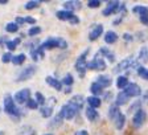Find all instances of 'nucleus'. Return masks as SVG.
Segmentation results:
<instances>
[{
    "label": "nucleus",
    "mask_w": 148,
    "mask_h": 135,
    "mask_svg": "<svg viewBox=\"0 0 148 135\" xmlns=\"http://www.w3.org/2000/svg\"><path fill=\"white\" fill-rule=\"evenodd\" d=\"M3 109L5 111V114L8 115L9 118L15 122H18L20 118L24 115V110L20 109L17 106V103L15 102L13 97L11 94H5L4 95V99H3Z\"/></svg>",
    "instance_id": "1"
},
{
    "label": "nucleus",
    "mask_w": 148,
    "mask_h": 135,
    "mask_svg": "<svg viewBox=\"0 0 148 135\" xmlns=\"http://www.w3.org/2000/svg\"><path fill=\"white\" fill-rule=\"evenodd\" d=\"M89 53H90V48H86V49L78 56L77 60H75V62H74V69H75V72L78 73V76H79L81 78H83V77L86 76V72H87V56H89Z\"/></svg>",
    "instance_id": "2"
},
{
    "label": "nucleus",
    "mask_w": 148,
    "mask_h": 135,
    "mask_svg": "<svg viewBox=\"0 0 148 135\" xmlns=\"http://www.w3.org/2000/svg\"><path fill=\"white\" fill-rule=\"evenodd\" d=\"M60 115L62 117V119L64 121H73L74 118L78 117V114H79V111L77 110V109L74 107L73 105L70 103H65L61 106V109H60Z\"/></svg>",
    "instance_id": "3"
},
{
    "label": "nucleus",
    "mask_w": 148,
    "mask_h": 135,
    "mask_svg": "<svg viewBox=\"0 0 148 135\" xmlns=\"http://www.w3.org/2000/svg\"><path fill=\"white\" fill-rule=\"evenodd\" d=\"M107 68V62L99 57L98 53H95L94 59L91 61H87V70H95V72H103Z\"/></svg>",
    "instance_id": "4"
},
{
    "label": "nucleus",
    "mask_w": 148,
    "mask_h": 135,
    "mask_svg": "<svg viewBox=\"0 0 148 135\" xmlns=\"http://www.w3.org/2000/svg\"><path fill=\"white\" fill-rule=\"evenodd\" d=\"M36 72H37L36 65L34 64L28 65V66H25L24 69L17 74V77H16V82H24V81L29 80V78H32V77L36 74Z\"/></svg>",
    "instance_id": "5"
},
{
    "label": "nucleus",
    "mask_w": 148,
    "mask_h": 135,
    "mask_svg": "<svg viewBox=\"0 0 148 135\" xmlns=\"http://www.w3.org/2000/svg\"><path fill=\"white\" fill-rule=\"evenodd\" d=\"M145 121H147V111L144 109H140L138 110L135 114L132 115V119H131V123H132V127L134 129H142L144 126Z\"/></svg>",
    "instance_id": "6"
},
{
    "label": "nucleus",
    "mask_w": 148,
    "mask_h": 135,
    "mask_svg": "<svg viewBox=\"0 0 148 135\" xmlns=\"http://www.w3.org/2000/svg\"><path fill=\"white\" fill-rule=\"evenodd\" d=\"M134 61H135V56L134 54H131V56H128V57H126V59H123L119 64H116L114 68H112V73L114 74H120L122 72H124V70L128 72L130 66H131V64H132Z\"/></svg>",
    "instance_id": "7"
},
{
    "label": "nucleus",
    "mask_w": 148,
    "mask_h": 135,
    "mask_svg": "<svg viewBox=\"0 0 148 135\" xmlns=\"http://www.w3.org/2000/svg\"><path fill=\"white\" fill-rule=\"evenodd\" d=\"M123 92H124V94H126L128 98H138V97H140V95L143 94L142 87H140L138 83H135V82H130Z\"/></svg>",
    "instance_id": "8"
},
{
    "label": "nucleus",
    "mask_w": 148,
    "mask_h": 135,
    "mask_svg": "<svg viewBox=\"0 0 148 135\" xmlns=\"http://www.w3.org/2000/svg\"><path fill=\"white\" fill-rule=\"evenodd\" d=\"M119 6H120V1H118V0H110V1L106 3L105 9L102 11V15L106 16V17L111 15H116V13H119Z\"/></svg>",
    "instance_id": "9"
},
{
    "label": "nucleus",
    "mask_w": 148,
    "mask_h": 135,
    "mask_svg": "<svg viewBox=\"0 0 148 135\" xmlns=\"http://www.w3.org/2000/svg\"><path fill=\"white\" fill-rule=\"evenodd\" d=\"M13 99L18 105H25L28 102V99H31V89L24 87V89L16 92L15 95H13Z\"/></svg>",
    "instance_id": "10"
},
{
    "label": "nucleus",
    "mask_w": 148,
    "mask_h": 135,
    "mask_svg": "<svg viewBox=\"0 0 148 135\" xmlns=\"http://www.w3.org/2000/svg\"><path fill=\"white\" fill-rule=\"evenodd\" d=\"M103 31H105V27H103V24H95V25H92V28L90 29V32H89V41H91V43L97 41L99 37L103 34Z\"/></svg>",
    "instance_id": "11"
},
{
    "label": "nucleus",
    "mask_w": 148,
    "mask_h": 135,
    "mask_svg": "<svg viewBox=\"0 0 148 135\" xmlns=\"http://www.w3.org/2000/svg\"><path fill=\"white\" fill-rule=\"evenodd\" d=\"M68 103L73 105V106L77 109L78 111H81L83 107H85V103H86V98H85L82 94H75V95H73V97L69 99Z\"/></svg>",
    "instance_id": "12"
},
{
    "label": "nucleus",
    "mask_w": 148,
    "mask_h": 135,
    "mask_svg": "<svg viewBox=\"0 0 148 135\" xmlns=\"http://www.w3.org/2000/svg\"><path fill=\"white\" fill-rule=\"evenodd\" d=\"M45 82L48 83L50 87H53L56 92H62V90H64V85H62L61 80H58V78L54 76H46Z\"/></svg>",
    "instance_id": "13"
},
{
    "label": "nucleus",
    "mask_w": 148,
    "mask_h": 135,
    "mask_svg": "<svg viewBox=\"0 0 148 135\" xmlns=\"http://www.w3.org/2000/svg\"><path fill=\"white\" fill-rule=\"evenodd\" d=\"M81 8H82V3L79 0H68V1L64 3V9L71 13H74L75 11H79Z\"/></svg>",
    "instance_id": "14"
},
{
    "label": "nucleus",
    "mask_w": 148,
    "mask_h": 135,
    "mask_svg": "<svg viewBox=\"0 0 148 135\" xmlns=\"http://www.w3.org/2000/svg\"><path fill=\"white\" fill-rule=\"evenodd\" d=\"M95 82L99 83L103 89H106V87H110V86L112 85V78H111L108 74H99L95 78Z\"/></svg>",
    "instance_id": "15"
},
{
    "label": "nucleus",
    "mask_w": 148,
    "mask_h": 135,
    "mask_svg": "<svg viewBox=\"0 0 148 135\" xmlns=\"http://www.w3.org/2000/svg\"><path fill=\"white\" fill-rule=\"evenodd\" d=\"M85 118H86L89 122H91V123L97 122V121L99 119L98 110H97V109H91V107H89V106H87V107L85 109Z\"/></svg>",
    "instance_id": "16"
},
{
    "label": "nucleus",
    "mask_w": 148,
    "mask_h": 135,
    "mask_svg": "<svg viewBox=\"0 0 148 135\" xmlns=\"http://www.w3.org/2000/svg\"><path fill=\"white\" fill-rule=\"evenodd\" d=\"M40 46L44 50L45 49H54V48H58V37H49L46 39L44 43L40 44Z\"/></svg>",
    "instance_id": "17"
},
{
    "label": "nucleus",
    "mask_w": 148,
    "mask_h": 135,
    "mask_svg": "<svg viewBox=\"0 0 148 135\" xmlns=\"http://www.w3.org/2000/svg\"><path fill=\"white\" fill-rule=\"evenodd\" d=\"M120 113H122V111H120V107H119V106H116L115 103H112V105H110V106H108L107 117H108V119H110V121H112V122H114V121L116 119L118 115H119Z\"/></svg>",
    "instance_id": "18"
},
{
    "label": "nucleus",
    "mask_w": 148,
    "mask_h": 135,
    "mask_svg": "<svg viewBox=\"0 0 148 135\" xmlns=\"http://www.w3.org/2000/svg\"><path fill=\"white\" fill-rule=\"evenodd\" d=\"M103 40H105V43L107 44V45H112V44H115L119 40V36H118V33L114 31H107L105 33V36H103Z\"/></svg>",
    "instance_id": "19"
},
{
    "label": "nucleus",
    "mask_w": 148,
    "mask_h": 135,
    "mask_svg": "<svg viewBox=\"0 0 148 135\" xmlns=\"http://www.w3.org/2000/svg\"><path fill=\"white\" fill-rule=\"evenodd\" d=\"M126 123H127V117L123 113H120L119 115H118L116 119L114 121V127L118 130V131H122V130L126 127Z\"/></svg>",
    "instance_id": "20"
},
{
    "label": "nucleus",
    "mask_w": 148,
    "mask_h": 135,
    "mask_svg": "<svg viewBox=\"0 0 148 135\" xmlns=\"http://www.w3.org/2000/svg\"><path fill=\"white\" fill-rule=\"evenodd\" d=\"M130 102V98L127 97L126 94H124V92L122 90V92H119L116 95H115V101H114V103L116 105V106H124V105H127Z\"/></svg>",
    "instance_id": "21"
},
{
    "label": "nucleus",
    "mask_w": 148,
    "mask_h": 135,
    "mask_svg": "<svg viewBox=\"0 0 148 135\" xmlns=\"http://www.w3.org/2000/svg\"><path fill=\"white\" fill-rule=\"evenodd\" d=\"M74 13L69 12V11H65V9H61V11H57L56 12V17L60 21H70V19L73 17Z\"/></svg>",
    "instance_id": "22"
},
{
    "label": "nucleus",
    "mask_w": 148,
    "mask_h": 135,
    "mask_svg": "<svg viewBox=\"0 0 148 135\" xmlns=\"http://www.w3.org/2000/svg\"><path fill=\"white\" fill-rule=\"evenodd\" d=\"M86 103L89 105V107L91 109H98L102 106V99L99 97H94V95H90L86 98Z\"/></svg>",
    "instance_id": "23"
},
{
    "label": "nucleus",
    "mask_w": 148,
    "mask_h": 135,
    "mask_svg": "<svg viewBox=\"0 0 148 135\" xmlns=\"http://www.w3.org/2000/svg\"><path fill=\"white\" fill-rule=\"evenodd\" d=\"M90 93H91V95H94V97H99V95H103L105 89H103L99 83H97L95 81H94V82H91V85H90Z\"/></svg>",
    "instance_id": "24"
},
{
    "label": "nucleus",
    "mask_w": 148,
    "mask_h": 135,
    "mask_svg": "<svg viewBox=\"0 0 148 135\" xmlns=\"http://www.w3.org/2000/svg\"><path fill=\"white\" fill-rule=\"evenodd\" d=\"M62 125H64V119H62V117L60 115V114H56L54 118L50 119L48 127H49V129H58V127H61Z\"/></svg>",
    "instance_id": "25"
},
{
    "label": "nucleus",
    "mask_w": 148,
    "mask_h": 135,
    "mask_svg": "<svg viewBox=\"0 0 148 135\" xmlns=\"http://www.w3.org/2000/svg\"><path fill=\"white\" fill-rule=\"evenodd\" d=\"M130 83V80H128V77L127 76H118V78H116V81H115V85H116V87L118 89H120V90H124L127 87V85Z\"/></svg>",
    "instance_id": "26"
},
{
    "label": "nucleus",
    "mask_w": 148,
    "mask_h": 135,
    "mask_svg": "<svg viewBox=\"0 0 148 135\" xmlns=\"http://www.w3.org/2000/svg\"><path fill=\"white\" fill-rule=\"evenodd\" d=\"M20 44H21V39H20V37H16V39H13V40H8V41H7L5 48L8 49V52L12 53L13 50H16V48H17Z\"/></svg>",
    "instance_id": "27"
},
{
    "label": "nucleus",
    "mask_w": 148,
    "mask_h": 135,
    "mask_svg": "<svg viewBox=\"0 0 148 135\" xmlns=\"http://www.w3.org/2000/svg\"><path fill=\"white\" fill-rule=\"evenodd\" d=\"M18 135H36V130L32 126H28V125H24V126H20L17 130Z\"/></svg>",
    "instance_id": "28"
},
{
    "label": "nucleus",
    "mask_w": 148,
    "mask_h": 135,
    "mask_svg": "<svg viewBox=\"0 0 148 135\" xmlns=\"http://www.w3.org/2000/svg\"><path fill=\"white\" fill-rule=\"evenodd\" d=\"M138 61L139 62H148V48L142 46L138 53Z\"/></svg>",
    "instance_id": "29"
},
{
    "label": "nucleus",
    "mask_w": 148,
    "mask_h": 135,
    "mask_svg": "<svg viewBox=\"0 0 148 135\" xmlns=\"http://www.w3.org/2000/svg\"><path fill=\"white\" fill-rule=\"evenodd\" d=\"M142 99H136V101H134L132 103L128 106V110H127V113L128 114H135L138 110H140L142 109Z\"/></svg>",
    "instance_id": "30"
},
{
    "label": "nucleus",
    "mask_w": 148,
    "mask_h": 135,
    "mask_svg": "<svg viewBox=\"0 0 148 135\" xmlns=\"http://www.w3.org/2000/svg\"><path fill=\"white\" fill-rule=\"evenodd\" d=\"M38 110H40V115L42 118H52V115H53V107H50V106L45 105V106H41Z\"/></svg>",
    "instance_id": "31"
},
{
    "label": "nucleus",
    "mask_w": 148,
    "mask_h": 135,
    "mask_svg": "<svg viewBox=\"0 0 148 135\" xmlns=\"http://www.w3.org/2000/svg\"><path fill=\"white\" fill-rule=\"evenodd\" d=\"M61 82H62V85H64L65 87H71V86L74 85V77H73V74H70V73L65 74V76L62 77Z\"/></svg>",
    "instance_id": "32"
},
{
    "label": "nucleus",
    "mask_w": 148,
    "mask_h": 135,
    "mask_svg": "<svg viewBox=\"0 0 148 135\" xmlns=\"http://www.w3.org/2000/svg\"><path fill=\"white\" fill-rule=\"evenodd\" d=\"M132 13H135L138 16H145V15H148V7L135 6V7H132Z\"/></svg>",
    "instance_id": "33"
},
{
    "label": "nucleus",
    "mask_w": 148,
    "mask_h": 135,
    "mask_svg": "<svg viewBox=\"0 0 148 135\" xmlns=\"http://www.w3.org/2000/svg\"><path fill=\"white\" fill-rule=\"evenodd\" d=\"M25 60H27V56H25L24 53H18V54L13 56L12 64L16 65V66H20V65H23L25 62Z\"/></svg>",
    "instance_id": "34"
},
{
    "label": "nucleus",
    "mask_w": 148,
    "mask_h": 135,
    "mask_svg": "<svg viewBox=\"0 0 148 135\" xmlns=\"http://www.w3.org/2000/svg\"><path fill=\"white\" fill-rule=\"evenodd\" d=\"M4 29H5L7 33H17L18 29H20V27H18L15 21H11V23H7Z\"/></svg>",
    "instance_id": "35"
},
{
    "label": "nucleus",
    "mask_w": 148,
    "mask_h": 135,
    "mask_svg": "<svg viewBox=\"0 0 148 135\" xmlns=\"http://www.w3.org/2000/svg\"><path fill=\"white\" fill-rule=\"evenodd\" d=\"M136 74H138L142 80L144 81H148V68L143 66V65H140V68H139L138 70H136Z\"/></svg>",
    "instance_id": "36"
},
{
    "label": "nucleus",
    "mask_w": 148,
    "mask_h": 135,
    "mask_svg": "<svg viewBox=\"0 0 148 135\" xmlns=\"http://www.w3.org/2000/svg\"><path fill=\"white\" fill-rule=\"evenodd\" d=\"M42 32V28L38 27V25H33V27H31L29 29H28L27 34L31 37H34V36H38V34Z\"/></svg>",
    "instance_id": "37"
},
{
    "label": "nucleus",
    "mask_w": 148,
    "mask_h": 135,
    "mask_svg": "<svg viewBox=\"0 0 148 135\" xmlns=\"http://www.w3.org/2000/svg\"><path fill=\"white\" fill-rule=\"evenodd\" d=\"M40 6H41V1H38V0H31V1H27V3H25L24 8L27 9V11H32V9L38 8Z\"/></svg>",
    "instance_id": "38"
},
{
    "label": "nucleus",
    "mask_w": 148,
    "mask_h": 135,
    "mask_svg": "<svg viewBox=\"0 0 148 135\" xmlns=\"http://www.w3.org/2000/svg\"><path fill=\"white\" fill-rule=\"evenodd\" d=\"M25 106H27L28 110H37V109H40V105L37 103L36 99H34V98L28 99V102L25 103Z\"/></svg>",
    "instance_id": "39"
},
{
    "label": "nucleus",
    "mask_w": 148,
    "mask_h": 135,
    "mask_svg": "<svg viewBox=\"0 0 148 135\" xmlns=\"http://www.w3.org/2000/svg\"><path fill=\"white\" fill-rule=\"evenodd\" d=\"M34 99H36V102L38 105H41V106H45V105H46V98L44 97L42 93H40V92L34 93Z\"/></svg>",
    "instance_id": "40"
},
{
    "label": "nucleus",
    "mask_w": 148,
    "mask_h": 135,
    "mask_svg": "<svg viewBox=\"0 0 148 135\" xmlns=\"http://www.w3.org/2000/svg\"><path fill=\"white\" fill-rule=\"evenodd\" d=\"M134 37H135L136 40H139V41H142V43H144V41L148 39V32H147V31H139V32H136V34H135Z\"/></svg>",
    "instance_id": "41"
},
{
    "label": "nucleus",
    "mask_w": 148,
    "mask_h": 135,
    "mask_svg": "<svg viewBox=\"0 0 148 135\" xmlns=\"http://www.w3.org/2000/svg\"><path fill=\"white\" fill-rule=\"evenodd\" d=\"M110 53H111V49L108 48V46H101L99 50H98V56L99 57H102V59H106Z\"/></svg>",
    "instance_id": "42"
},
{
    "label": "nucleus",
    "mask_w": 148,
    "mask_h": 135,
    "mask_svg": "<svg viewBox=\"0 0 148 135\" xmlns=\"http://www.w3.org/2000/svg\"><path fill=\"white\" fill-rule=\"evenodd\" d=\"M86 6L89 7L90 9H97L102 6V1L101 0H89V1L86 3Z\"/></svg>",
    "instance_id": "43"
},
{
    "label": "nucleus",
    "mask_w": 148,
    "mask_h": 135,
    "mask_svg": "<svg viewBox=\"0 0 148 135\" xmlns=\"http://www.w3.org/2000/svg\"><path fill=\"white\" fill-rule=\"evenodd\" d=\"M112 99H114V93L110 92V90L105 92L102 95V102H112Z\"/></svg>",
    "instance_id": "44"
},
{
    "label": "nucleus",
    "mask_w": 148,
    "mask_h": 135,
    "mask_svg": "<svg viewBox=\"0 0 148 135\" xmlns=\"http://www.w3.org/2000/svg\"><path fill=\"white\" fill-rule=\"evenodd\" d=\"M12 59H13V56L11 52H5L1 54V62H3V64H9V62H12Z\"/></svg>",
    "instance_id": "45"
},
{
    "label": "nucleus",
    "mask_w": 148,
    "mask_h": 135,
    "mask_svg": "<svg viewBox=\"0 0 148 135\" xmlns=\"http://www.w3.org/2000/svg\"><path fill=\"white\" fill-rule=\"evenodd\" d=\"M29 54H31V59L33 60L34 62L40 61V54H38V50H37V48H34V49H29Z\"/></svg>",
    "instance_id": "46"
},
{
    "label": "nucleus",
    "mask_w": 148,
    "mask_h": 135,
    "mask_svg": "<svg viewBox=\"0 0 148 135\" xmlns=\"http://www.w3.org/2000/svg\"><path fill=\"white\" fill-rule=\"evenodd\" d=\"M122 39H123L124 43H134V40H135L134 34L132 33H128V32H124V33L122 34Z\"/></svg>",
    "instance_id": "47"
},
{
    "label": "nucleus",
    "mask_w": 148,
    "mask_h": 135,
    "mask_svg": "<svg viewBox=\"0 0 148 135\" xmlns=\"http://www.w3.org/2000/svg\"><path fill=\"white\" fill-rule=\"evenodd\" d=\"M15 23L18 25V27H21V25L25 24V17H24V16H16V17H15Z\"/></svg>",
    "instance_id": "48"
},
{
    "label": "nucleus",
    "mask_w": 148,
    "mask_h": 135,
    "mask_svg": "<svg viewBox=\"0 0 148 135\" xmlns=\"http://www.w3.org/2000/svg\"><path fill=\"white\" fill-rule=\"evenodd\" d=\"M81 23V19L78 17L77 15H73V17L70 19V21H69V24L70 25H78Z\"/></svg>",
    "instance_id": "49"
},
{
    "label": "nucleus",
    "mask_w": 148,
    "mask_h": 135,
    "mask_svg": "<svg viewBox=\"0 0 148 135\" xmlns=\"http://www.w3.org/2000/svg\"><path fill=\"white\" fill-rule=\"evenodd\" d=\"M46 103H49L48 106H50V107H54L56 105H57V98L56 97H49V98L46 99Z\"/></svg>",
    "instance_id": "50"
},
{
    "label": "nucleus",
    "mask_w": 148,
    "mask_h": 135,
    "mask_svg": "<svg viewBox=\"0 0 148 135\" xmlns=\"http://www.w3.org/2000/svg\"><path fill=\"white\" fill-rule=\"evenodd\" d=\"M24 17H25V24H29L32 27L36 24V19L34 17H32V16H24Z\"/></svg>",
    "instance_id": "51"
},
{
    "label": "nucleus",
    "mask_w": 148,
    "mask_h": 135,
    "mask_svg": "<svg viewBox=\"0 0 148 135\" xmlns=\"http://www.w3.org/2000/svg\"><path fill=\"white\" fill-rule=\"evenodd\" d=\"M106 59H107V61L110 62V64H115V61H116V56H115L114 52H111L110 54L106 57Z\"/></svg>",
    "instance_id": "52"
},
{
    "label": "nucleus",
    "mask_w": 148,
    "mask_h": 135,
    "mask_svg": "<svg viewBox=\"0 0 148 135\" xmlns=\"http://www.w3.org/2000/svg\"><path fill=\"white\" fill-rule=\"evenodd\" d=\"M139 21L142 23L144 27H148V15H145V16H139Z\"/></svg>",
    "instance_id": "53"
},
{
    "label": "nucleus",
    "mask_w": 148,
    "mask_h": 135,
    "mask_svg": "<svg viewBox=\"0 0 148 135\" xmlns=\"http://www.w3.org/2000/svg\"><path fill=\"white\" fill-rule=\"evenodd\" d=\"M123 19H124V16H122V15H120L119 17H118V19H115L114 21H112V25H119L120 23L123 21Z\"/></svg>",
    "instance_id": "54"
},
{
    "label": "nucleus",
    "mask_w": 148,
    "mask_h": 135,
    "mask_svg": "<svg viewBox=\"0 0 148 135\" xmlns=\"http://www.w3.org/2000/svg\"><path fill=\"white\" fill-rule=\"evenodd\" d=\"M74 135H89V131L87 130H78L74 132Z\"/></svg>",
    "instance_id": "55"
},
{
    "label": "nucleus",
    "mask_w": 148,
    "mask_h": 135,
    "mask_svg": "<svg viewBox=\"0 0 148 135\" xmlns=\"http://www.w3.org/2000/svg\"><path fill=\"white\" fill-rule=\"evenodd\" d=\"M143 98H142V102H145V103H148V90H145L144 93H143Z\"/></svg>",
    "instance_id": "56"
},
{
    "label": "nucleus",
    "mask_w": 148,
    "mask_h": 135,
    "mask_svg": "<svg viewBox=\"0 0 148 135\" xmlns=\"http://www.w3.org/2000/svg\"><path fill=\"white\" fill-rule=\"evenodd\" d=\"M7 41H8V39H7L5 36H1V37H0V45H1V46L5 45Z\"/></svg>",
    "instance_id": "57"
},
{
    "label": "nucleus",
    "mask_w": 148,
    "mask_h": 135,
    "mask_svg": "<svg viewBox=\"0 0 148 135\" xmlns=\"http://www.w3.org/2000/svg\"><path fill=\"white\" fill-rule=\"evenodd\" d=\"M71 92H73L71 87H64V90H62V93H65V94H70Z\"/></svg>",
    "instance_id": "58"
},
{
    "label": "nucleus",
    "mask_w": 148,
    "mask_h": 135,
    "mask_svg": "<svg viewBox=\"0 0 148 135\" xmlns=\"http://www.w3.org/2000/svg\"><path fill=\"white\" fill-rule=\"evenodd\" d=\"M8 4V0H0V6H5Z\"/></svg>",
    "instance_id": "59"
},
{
    "label": "nucleus",
    "mask_w": 148,
    "mask_h": 135,
    "mask_svg": "<svg viewBox=\"0 0 148 135\" xmlns=\"http://www.w3.org/2000/svg\"><path fill=\"white\" fill-rule=\"evenodd\" d=\"M0 135H4V132H3V131H0Z\"/></svg>",
    "instance_id": "60"
},
{
    "label": "nucleus",
    "mask_w": 148,
    "mask_h": 135,
    "mask_svg": "<svg viewBox=\"0 0 148 135\" xmlns=\"http://www.w3.org/2000/svg\"><path fill=\"white\" fill-rule=\"evenodd\" d=\"M0 115H1V106H0Z\"/></svg>",
    "instance_id": "61"
},
{
    "label": "nucleus",
    "mask_w": 148,
    "mask_h": 135,
    "mask_svg": "<svg viewBox=\"0 0 148 135\" xmlns=\"http://www.w3.org/2000/svg\"><path fill=\"white\" fill-rule=\"evenodd\" d=\"M44 135H53V134H44Z\"/></svg>",
    "instance_id": "62"
}]
</instances>
